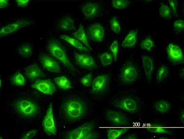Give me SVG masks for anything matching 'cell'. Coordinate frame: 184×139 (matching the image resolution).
<instances>
[{"label": "cell", "mask_w": 184, "mask_h": 139, "mask_svg": "<svg viewBox=\"0 0 184 139\" xmlns=\"http://www.w3.org/2000/svg\"><path fill=\"white\" fill-rule=\"evenodd\" d=\"M135 53H130L128 56L123 58L117 66L118 83L125 89L134 88L144 77L139 59Z\"/></svg>", "instance_id": "obj_1"}, {"label": "cell", "mask_w": 184, "mask_h": 139, "mask_svg": "<svg viewBox=\"0 0 184 139\" xmlns=\"http://www.w3.org/2000/svg\"><path fill=\"white\" fill-rule=\"evenodd\" d=\"M67 47L51 27H48L46 33L45 49L68 71L75 72L77 70L71 61Z\"/></svg>", "instance_id": "obj_2"}, {"label": "cell", "mask_w": 184, "mask_h": 139, "mask_svg": "<svg viewBox=\"0 0 184 139\" xmlns=\"http://www.w3.org/2000/svg\"><path fill=\"white\" fill-rule=\"evenodd\" d=\"M112 104L133 115L140 116L145 111V102L135 88L124 89L113 99Z\"/></svg>", "instance_id": "obj_3"}, {"label": "cell", "mask_w": 184, "mask_h": 139, "mask_svg": "<svg viewBox=\"0 0 184 139\" xmlns=\"http://www.w3.org/2000/svg\"><path fill=\"white\" fill-rule=\"evenodd\" d=\"M109 8V4L106 0H83L79 7L82 18L81 22L84 23L98 19L107 18L111 14Z\"/></svg>", "instance_id": "obj_4"}, {"label": "cell", "mask_w": 184, "mask_h": 139, "mask_svg": "<svg viewBox=\"0 0 184 139\" xmlns=\"http://www.w3.org/2000/svg\"><path fill=\"white\" fill-rule=\"evenodd\" d=\"M81 22L89 43L100 44L110 37L106 19L99 18L86 23Z\"/></svg>", "instance_id": "obj_5"}, {"label": "cell", "mask_w": 184, "mask_h": 139, "mask_svg": "<svg viewBox=\"0 0 184 139\" xmlns=\"http://www.w3.org/2000/svg\"><path fill=\"white\" fill-rule=\"evenodd\" d=\"M37 21L29 16H21L6 21L0 26L1 39L8 37L36 24Z\"/></svg>", "instance_id": "obj_6"}, {"label": "cell", "mask_w": 184, "mask_h": 139, "mask_svg": "<svg viewBox=\"0 0 184 139\" xmlns=\"http://www.w3.org/2000/svg\"><path fill=\"white\" fill-rule=\"evenodd\" d=\"M142 34L139 27L128 25L124 34L120 39V46L123 55L126 52L135 53L138 50L140 39Z\"/></svg>", "instance_id": "obj_7"}, {"label": "cell", "mask_w": 184, "mask_h": 139, "mask_svg": "<svg viewBox=\"0 0 184 139\" xmlns=\"http://www.w3.org/2000/svg\"><path fill=\"white\" fill-rule=\"evenodd\" d=\"M167 64L177 67L184 64V44L175 40L167 39L164 47Z\"/></svg>", "instance_id": "obj_8"}, {"label": "cell", "mask_w": 184, "mask_h": 139, "mask_svg": "<svg viewBox=\"0 0 184 139\" xmlns=\"http://www.w3.org/2000/svg\"><path fill=\"white\" fill-rule=\"evenodd\" d=\"M79 23L77 19L71 12L63 13L55 19L51 28L56 34H71L77 31Z\"/></svg>", "instance_id": "obj_9"}, {"label": "cell", "mask_w": 184, "mask_h": 139, "mask_svg": "<svg viewBox=\"0 0 184 139\" xmlns=\"http://www.w3.org/2000/svg\"><path fill=\"white\" fill-rule=\"evenodd\" d=\"M144 129L147 133L154 135L173 136L175 134L174 127L168 120L164 118L148 120L144 124Z\"/></svg>", "instance_id": "obj_10"}, {"label": "cell", "mask_w": 184, "mask_h": 139, "mask_svg": "<svg viewBox=\"0 0 184 139\" xmlns=\"http://www.w3.org/2000/svg\"><path fill=\"white\" fill-rule=\"evenodd\" d=\"M17 114L27 118L36 116L39 109L36 100L29 96L19 97L11 103Z\"/></svg>", "instance_id": "obj_11"}, {"label": "cell", "mask_w": 184, "mask_h": 139, "mask_svg": "<svg viewBox=\"0 0 184 139\" xmlns=\"http://www.w3.org/2000/svg\"><path fill=\"white\" fill-rule=\"evenodd\" d=\"M140 63L143 71L145 82L148 86L152 85L157 63L154 55L140 51Z\"/></svg>", "instance_id": "obj_12"}, {"label": "cell", "mask_w": 184, "mask_h": 139, "mask_svg": "<svg viewBox=\"0 0 184 139\" xmlns=\"http://www.w3.org/2000/svg\"><path fill=\"white\" fill-rule=\"evenodd\" d=\"M72 47L71 56L74 65L75 64L80 67L88 70H94L99 68L98 63L91 53L81 51Z\"/></svg>", "instance_id": "obj_13"}, {"label": "cell", "mask_w": 184, "mask_h": 139, "mask_svg": "<svg viewBox=\"0 0 184 139\" xmlns=\"http://www.w3.org/2000/svg\"><path fill=\"white\" fill-rule=\"evenodd\" d=\"M36 57L38 63L45 69L52 72H60L61 64L45 48L41 49L38 51Z\"/></svg>", "instance_id": "obj_14"}, {"label": "cell", "mask_w": 184, "mask_h": 139, "mask_svg": "<svg viewBox=\"0 0 184 139\" xmlns=\"http://www.w3.org/2000/svg\"><path fill=\"white\" fill-rule=\"evenodd\" d=\"M110 36L120 39L124 34L128 25L114 12L106 19Z\"/></svg>", "instance_id": "obj_15"}, {"label": "cell", "mask_w": 184, "mask_h": 139, "mask_svg": "<svg viewBox=\"0 0 184 139\" xmlns=\"http://www.w3.org/2000/svg\"><path fill=\"white\" fill-rule=\"evenodd\" d=\"M63 109L67 117L71 119H79L83 114L85 109L84 103L76 99H71L65 102Z\"/></svg>", "instance_id": "obj_16"}, {"label": "cell", "mask_w": 184, "mask_h": 139, "mask_svg": "<svg viewBox=\"0 0 184 139\" xmlns=\"http://www.w3.org/2000/svg\"><path fill=\"white\" fill-rule=\"evenodd\" d=\"M172 74L171 66L163 62L158 63L155 73L154 81L155 88H158L166 83Z\"/></svg>", "instance_id": "obj_17"}, {"label": "cell", "mask_w": 184, "mask_h": 139, "mask_svg": "<svg viewBox=\"0 0 184 139\" xmlns=\"http://www.w3.org/2000/svg\"><path fill=\"white\" fill-rule=\"evenodd\" d=\"M94 124L88 123L68 133L66 138L70 139H89L97 138V133L92 132Z\"/></svg>", "instance_id": "obj_18"}, {"label": "cell", "mask_w": 184, "mask_h": 139, "mask_svg": "<svg viewBox=\"0 0 184 139\" xmlns=\"http://www.w3.org/2000/svg\"><path fill=\"white\" fill-rule=\"evenodd\" d=\"M106 116L107 120L115 126L130 127L132 125V121L129 116L119 111L109 110Z\"/></svg>", "instance_id": "obj_19"}, {"label": "cell", "mask_w": 184, "mask_h": 139, "mask_svg": "<svg viewBox=\"0 0 184 139\" xmlns=\"http://www.w3.org/2000/svg\"><path fill=\"white\" fill-rule=\"evenodd\" d=\"M158 48L156 40L151 32L142 34L140 39L138 50L154 55Z\"/></svg>", "instance_id": "obj_20"}, {"label": "cell", "mask_w": 184, "mask_h": 139, "mask_svg": "<svg viewBox=\"0 0 184 139\" xmlns=\"http://www.w3.org/2000/svg\"><path fill=\"white\" fill-rule=\"evenodd\" d=\"M18 56L26 61L30 60L33 55L34 45L29 39L22 41L15 48Z\"/></svg>", "instance_id": "obj_21"}, {"label": "cell", "mask_w": 184, "mask_h": 139, "mask_svg": "<svg viewBox=\"0 0 184 139\" xmlns=\"http://www.w3.org/2000/svg\"><path fill=\"white\" fill-rule=\"evenodd\" d=\"M172 103L170 101L163 98L155 100L152 103L151 112L157 115H163L171 112Z\"/></svg>", "instance_id": "obj_22"}, {"label": "cell", "mask_w": 184, "mask_h": 139, "mask_svg": "<svg viewBox=\"0 0 184 139\" xmlns=\"http://www.w3.org/2000/svg\"><path fill=\"white\" fill-rule=\"evenodd\" d=\"M110 77L108 74L100 75L96 77L92 83L90 92L93 94H98L105 90Z\"/></svg>", "instance_id": "obj_23"}, {"label": "cell", "mask_w": 184, "mask_h": 139, "mask_svg": "<svg viewBox=\"0 0 184 139\" xmlns=\"http://www.w3.org/2000/svg\"><path fill=\"white\" fill-rule=\"evenodd\" d=\"M160 19L171 23L174 19L170 7L167 0H159L157 7Z\"/></svg>", "instance_id": "obj_24"}, {"label": "cell", "mask_w": 184, "mask_h": 139, "mask_svg": "<svg viewBox=\"0 0 184 139\" xmlns=\"http://www.w3.org/2000/svg\"><path fill=\"white\" fill-rule=\"evenodd\" d=\"M43 125L45 132L48 136L56 134V129L53 117L51 103L49 104L43 120Z\"/></svg>", "instance_id": "obj_25"}, {"label": "cell", "mask_w": 184, "mask_h": 139, "mask_svg": "<svg viewBox=\"0 0 184 139\" xmlns=\"http://www.w3.org/2000/svg\"><path fill=\"white\" fill-rule=\"evenodd\" d=\"M31 86L45 94L52 95L56 90L55 85L50 79H36Z\"/></svg>", "instance_id": "obj_26"}, {"label": "cell", "mask_w": 184, "mask_h": 139, "mask_svg": "<svg viewBox=\"0 0 184 139\" xmlns=\"http://www.w3.org/2000/svg\"><path fill=\"white\" fill-rule=\"evenodd\" d=\"M38 62L34 61L24 68L25 74L31 81H33L39 77L44 76Z\"/></svg>", "instance_id": "obj_27"}, {"label": "cell", "mask_w": 184, "mask_h": 139, "mask_svg": "<svg viewBox=\"0 0 184 139\" xmlns=\"http://www.w3.org/2000/svg\"><path fill=\"white\" fill-rule=\"evenodd\" d=\"M108 48L112 53L115 66H117L121 59L123 54L120 46V39L110 36Z\"/></svg>", "instance_id": "obj_28"}, {"label": "cell", "mask_w": 184, "mask_h": 139, "mask_svg": "<svg viewBox=\"0 0 184 139\" xmlns=\"http://www.w3.org/2000/svg\"><path fill=\"white\" fill-rule=\"evenodd\" d=\"M56 34V33H55ZM61 40L68 43L71 46L79 50L88 53L92 52L75 38L69 34H56Z\"/></svg>", "instance_id": "obj_29"}, {"label": "cell", "mask_w": 184, "mask_h": 139, "mask_svg": "<svg viewBox=\"0 0 184 139\" xmlns=\"http://www.w3.org/2000/svg\"><path fill=\"white\" fill-rule=\"evenodd\" d=\"M135 0H111L109 6L115 12H121L130 9L135 2Z\"/></svg>", "instance_id": "obj_30"}, {"label": "cell", "mask_w": 184, "mask_h": 139, "mask_svg": "<svg viewBox=\"0 0 184 139\" xmlns=\"http://www.w3.org/2000/svg\"><path fill=\"white\" fill-rule=\"evenodd\" d=\"M104 50L99 51L96 54L97 58L101 66L105 68L109 66L115 65L113 55L111 52L106 48Z\"/></svg>", "instance_id": "obj_31"}, {"label": "cell", "mask_w": 184, "mask_h": 139, "mask_svg": "<svg viewBox=\"0 0 184 139\" xmlns=\"http://www.w3.org/2000/svg\"><path fill=\"white\" fill-rule=\"evenodd\" d=\"M171 28L174 37H180L184 33V18L173 19L171 23Z\"/></svg>", "instance_id": "obj_32"}, {"label": "cell", "mask_w": 184, "mask_h": 139, "mask_svg": "<svg viewBox=\"0 0 184 139\" xmlns=\"http://www.w3.org/2000/svg\"><path fill=\"white\" fill-rule=\"evenodd\" d=\"M71 34L73 37L82 42L92 52L94 51L88 41L82 23H79V27L78 30Z\"/></svg>", "instance_id": "obj_33"}, {"label": "cell", "mask_w": 184, "mask_h": 139, "mask_svg": "<svg viewBox=\"0 0 184 139\" xmlns=\"http://www.w3.org/2000/svg\"><path fill=\"white\" fill-rule=\"evenodd\" d=\"M130 129V127H124L119 129L109 128L107 130L108 138L115 139L126 133Z\"/></svg>", "instance_id": "obj_34"}, {"label": "cell", "mask_w": 184, "mask_h": 139, "mask_svg": "<svg viewBox=\"0 0 184 139\" xmlns=\"http://www.w3.org/2000/svg\"><path fill=\"white\" fill-rule=\"evenodd\" d=\"M10 81L11 83L15 86H23L25 83V80L20 71H16L11 76Z\"/></svg>", "instance_id": "obj_35"}, {"label": "cell", "mask_w": 184, "mask_h": 139, "mask_svg": "<svg viewBox=\"0 0 184 139\" xmlns=\"http://www.w3.org/2000/svg\"><path fill=\"white\" fill-rule=\"evenodd\" d=\"M54 81L58 86L63 89L66 90L72 87L68 80L64 76L55 78Z\"/></svg>", "instance_id": "obj_36"}, {"label": "cell", "mask_w": 184, "mask_h": 139, "mask_svg": "<svg viewBox=\"0 0 184 139\" xmlns=\"http://www.w3.org/2000/svg\"><path fill=\"white\" fill-rule=\"evenodd\" d=\"M32 1L31 0H13L12 2L13 7L16 9H26Z\"/></svg>", "instance_id": "obj_37"}, {"label": "cell", "mask_w": 184, "mask_h": 139, "mask_svg": "<svg viewBox=\"0 0 184 139\" xmlns=\"http://www.w3.org/2000/svg\"><path fill=\"white\" fill-rule=\"evenodd\" d=\"M171 10L174 19L180 18L178 10L179 0H167Z\"/></svg>", "instance_id": "obj_38"}, {"label": "cell", "mask_w": 184, "mask_h": 139, "mask_svg": "<svg viewBox=\"0 0 184 139\" xmlns=\"http://www.w3.org/2000/svg\"><path fill=\"white\" fill-rule=\"evenodd\" d=\"M92 79V74L91 73H90L82 78L80 80V82L83 85L88 87L91 84Z\"/></svg>", "instance_id": "obj_39"}, {"label": "cell", "mask_w": 184, "mask_h": 139, "mask_svg": "<svg viewBox=\"0 0 184 139\" xmlns=\"http://www.w3.org/2000/svg\"><path fill=\"white\" fill-rule=\"evenodd\" d=\"M13 7L12 2L9 0H0V10L2 11Z\"/></svg>", "instance_id": "obj_40"}, {"label": "cell", "mask_w": 184, "mask_h": 139, "mask_svg": "<svg viewBox=\"0 0 184 139\" xmlns=\"http://www.w3.org/2000/svg\"><path fill=\"white\" fill-rule=\"evenodd\" d=\"M37 132V130L36 129L30 130L22 135L20 138L22 139H31L36 135Z\"/></svg>", "instance_id": "obj_41"}, {"label": "cell", "mask_w": 184, "mask_h": 139, "mask_svg": "<svg viewBox=\"0 0 184 139\" xmlns=\"http://www.w3.org/2000/svg\"><path fill=\"white\" fill-rule=\"evenodd\" d=\"M178 119L180 124L182 126H184V108L183 107H181L178 114Z\"/></svg>", "instance_id": "obj_42"}, {"label": "cell", "mask_w": 184, "mask_h": 139, "mask_svg": "<svg viewBox=\"0 0 184 139\" xmlns=\"http://www.w3.org/2000/svg\"><path fill=\"white\" fill-rule=\"evenodd\" d=\"M177 69V76L182 80H184V64L178 66Z\"/></svg>", "instance_id": "obj_43"}, {"label": "cell", "mask_w": 184, "mask_h": 139, "mask_svg": "<svg viewBox=\"0 0 184 139\" xmlns=\"http://www.w3.org/2000/svg\"><path fill=\"white\" fill-rule=\"evenodd\" d=\"M178 13L180 18H184V0H182L180 1Z\"/></svg>", "instance_id": "obj_44"}, {"label": "cell", "mask_w": 184, "mask_h": 139, "mask_svg": "<svg viewBox=\"0 0 184 139\" xmlns=\"http://www.w3.org/2000/svg\"><path fill=\"white\" fill-rule=\"evenodd\" d=\"M123 138L127 139H138L139 137L137 131H133L125 135Z\"/></svg>", "instance_id": "obj_45"}, {"label": "cell", "mask_w": 184, "mask_h": 139, "mask_svg": "<svg viewBox=\"0 0 184 139\" xmlns=\"http://www.w3.org/2000/svg\"><path fill=\"white\" fill-rule=\"evenodd\" d=\"M156 0H142V4L143 6H146L151 4Z\"/></svg>", "instance_id": "obj_46"}, {"label": "cell", "mask_w": 184, "mask_h": 139, "mask_svg": "<svg viewBox=\"0 0 184 139\" xmlns=\"http://www.w3.org/2000/svg\"><path fill=\"white\" fill-rule=\"evenodd\" d=\"M178 99L180 100V101H184V95L182 94L179 96Z\"/></svg>", "instance_id": "obj_47"}, {"label": "cell", "mask_w": 184, "mask_h": 139, "mask_svg": "<svg viewBox=\"0 0 184 139\" xmlns=\"http://www.w3.org/2000/svg\"><path fill=\"white\" fill-rule=\"evenodd\" d=\"M2 79L1 78L0 80V86L1 89L2 88Z\"/></svg>", "instance_id": "obj_48"}]
</instances>
